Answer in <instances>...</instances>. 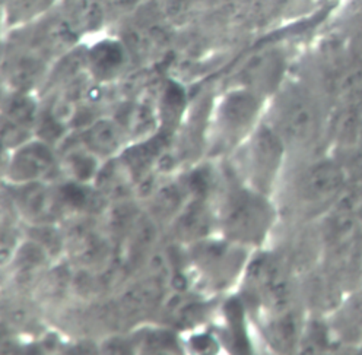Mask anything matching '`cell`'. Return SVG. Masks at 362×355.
<instances>
[{"label":"cell","instance_id":"obj_1","mask_svg":"<svg viewBox=\"0 0 362 355\" xmlns=\"http://www.w3.org/2000/svg\"><path fill=\"white\" fill-rule=\"evenodd\" d=\"M267 208L255 196L241 194L234 199L226 216V226L233 235L243 240H256L267 226Z\"/></svg>","mask_w":362,"mask_h":355},{"label":"cell","instance_id":"obj_2","mask_svg":"<svg viewBox=\"0 0 362 355\" xmlns=\"http://www.w3.org/2000/svg\"><path fill=\"white\" fill-rule=\"evenodd\" d=\"M344 170L332 161L319 163L310 168L303 180V194L308 201H325L342 189Z\"/></svg>","mask_w":362,"mask_h":355},{"label":"cell","instance_id":"obj_3","mask_svg":"<svg viewBox=\"0 0 362 355\" xmlns=\"http://www.w3.org/2000/svg\"><path fill=\"white\" fill-rule=\"evenodd\" d=\"M282 124L286 135L293 141L313 138L317 130V112L314 105L303 97H292L284 108Z\"/></svg>","mask_w":362,"mask_h":355},{"label":"cell","instance_id":"obj_4","mask_svg":"<svg viewBox=\"0 0 362 355\" xmlns=\"http://www.w3.org/2000/svg\"><path fill=\"white\" fill-rule=\"evenodd\" d=\"M57 8L78 33L95 30L108 18L105 0H59Z\"/></svg>","mask_w":362,"mask_h":355},{"label":"cell","instance_id":"obj_5","mask_svg":"<svg viewBox=\"0 0 362 355\" xmlns=\"http://www.w3.org/2000/svg\"><path fill=\"white\" fill-rule=\"evenodd\" d=\"M59 0H4L5 18L11 25H28L57 8Z\"/></svg>","mask_w":362,"mask_h":355},{"label":"cell","instance_id":"obj_6","mask_svg":"<svg viewBox=\"0 0 362 355\" xmlns=\"http://www.w3.org/2000/svg\"><path fill=\"white\" fill-rule=\"evenodd\" d=\"M336 93L348 107L362 104V63L356 62L339 74L336 78Z\"/></svg>","mask_w":362,"mask_h":355},{"label":"cell","instance_id":"obj_7","mask_svg":"<svg viewBox=\"0 0 362 355\" xmlns=\"http://www.w3.org/2000/svg\"><path fill=\"white\" fill-rule=\"evenodd\" d=\"M256 110V100L250 93H238L228 98L225 107L223 115L230 120L231 124L238 126L250 120Z\"/></svg>","mask_w":362,"mask_h":355},{"label":"cell","instance_id":"obj_8","mask_svg":"<svg viewBox=\"0 0 362 355\" xmlns=\"http://www.w3.org/2000/svg\"><path fill=\"white\" fill-rule=\"evenodd\" d=\"M90 63L100 74L115 72L123 62V50L116 42H103L90 52Z\"/></svg>","mask_w":362,"mask_h":355},{"label":"cell","instance_id":"obj_9","mask_svg":"<svg viewBox=\"0 0 362 355\" xmlns=\"http://www.w3.org/2000/svg\"><path fill=\"white\" fill-rule=\"evenodd\" d=\"M141 0H105V6L108 16L111 15H123L138 6Z\"/></svg>","mask_w":362,"mask_h":355},{"label":"cell","instance_id":"obj_10","mask_svg":"<svg viewBox=\"0 0 362 355\" xmlns=\"http://www.w3.org/2000/svg\"><path fill=\"white\" fill-rule=\"evenodd\" d=\"M349 170L351 174L355 177L358 182H362V148L359 149V152H356L352 160L349 161Z\"/></svg>","mask_w":362,"mask_h":355},{"label":"cell","instance_id":"obj_11","mask_svg":"<svg viewBox=\"0 0 362 355\" xmlns=\"http://www.w3.org/2000/svg\"><path fill=\"white\" fill-rule=\"evenodd\" d=\"M352 53L355 60L362 63V31H359L352 40Z\"/></svg>","mask_w":362,"mask_h":355},{"label":"cell","instance_id":"obj_12","mask_svg":"<svg viewBox=\"0 0 362 355\" xmlns=\"http://www.w3.org/2000/svg\"><path fill=\"white\" fill-rule=\"evenodd\" d=\"M356 115H358V142L362 146V104L356 105Z\"/></svg>","mask_w":362,"mask_h":355}]
</instances>
